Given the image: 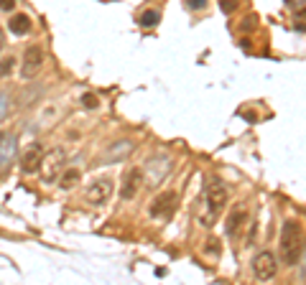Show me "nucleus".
Returning <instances> with one entry per match:
<instances>
[{"mask_svg": "<svg viewBox=\"0 0 306 285\" xmlns=\"http://www.w3.org/2000/svg\"><path fill=\"white\" fill-rule=\"evenodd\" d=\"M281 257L288 267L298 265L303 257V227L298 219H286L281 227Z\"/></svg>", "mask_w": 306, "mask_h": 285, "instance_id": "f257e3e1", "label": "nucleus"}, {"mask_svg": "<svg viewBox=\"0 0 306 285\" xmlns=\"http://www.w3.org/2000/svg\"><path fill=\"white\" fill-rule=\"evenodd\" d=\"M227 201H230V188L219 178H214L207 186V194H204V212L199 214V224L212 227L217 222V217L222 214V209L227 207Z\"/></svg>", "mask_w": 306, "mask_h": 285, "instance_id": "f03ea898", "label": "nucleus"}, {"mask_svg": "<svg viewBox=\"0 0 306 285\" xmlns=\"http://www.w3.org/2000/svg\"><path fill=\"white\" fill-rule=\"evenodd\" d=\"M171 168H174V160H171L169 155H153V158L145 160V166H143L140 171H143V178H145L150 186H159V183L169 176Z\"/></svg>", "mask_w": 306, "mask_h": 285, "instance_id": "7ed1b4c3", "label": "nucleus"}, {"mask_svg": "<svg viewBox=\"0 0 306 285\" xmlns=\"http://www.w3.org/2000/svg\"><path fill=\"white\" fill-rule=\"evenodd\" d=\"M112 191H115L112 178L100 176V178H95V181L90 183V188H87V201L92 204V207H105V204L112 199Z\"/></svg>", "mask_w": 306, "mask_h": 285, "instance_id": "20e7f679", "label": "nucleus"}, {"mask_svg": "<svg viewBox=\"0 0 306 285\" xmlns=\"http://www.w3.org/2000/svg\"><path fill=\"white\" fill-rule=\"evenodd\" d=\"M276 272H278V260L271 250H263L253 257V275L258 280H271L276 277Z\"/></svg>", "mask_w": 306, "mask_h": 285, "instance_id": "39448f33", "label": "nucleus"}, {"mask_svg": "<svg viewBox=\"0 0 306 285\" xmlns=\"http://www.w3.org/2000/svg\"><path fill=\"white\" fill-rule=\"evenodd\" d=\"M44 59H46V54H44V49L38 46V44L28 46V49L23 51V66H21V76H23V79L36 76V74H38V69L44 66Z\"/></svg>", "mask_w": 306, "mask_h": 285, "instance_id": "423d86ee", "label": "nucleus"}, {"mask_svg": "<svg viewBox=\"0 0 306 285\" xmlns=\"http://www.w3.org/2000/svg\"><path fill=\"white\" fill-rule=\"evenodd\" d=\"M64 163H66V150H64V148H54L49 155H44L41 168H46V171H44L46 183H51V181L59 178V171L64 168Z\"/></svg>", "mask_w": 306, "mask_h": 285, "instance_id": "0eeeda50", "label": "nucleus"}, {"mask_svg": "<svg viewBox=\"0 0 306 285\" xmlns=\"http://www.w3.org/2000/svg\"><path fill=\"white\" fill-rule=\"evenodd\" d=\"M41 160H44V150H41V145H38V143L28 145V148L23 150V155H21V171H23L26 176L38 173V171H41Z\"/></svg>", "mask_w": 306, "mask_h": 285, "instance_id": "6e6552de", "label": "nucleus"}, {"mask_svg": "<svg viewBox=\"0 0 306 285\" xmlns=\"http://www.w3.org/2000/svg\"><path fill=\"white\" fill-rule=\"evenodd\" d=\"M176 201H179V196H176L174 191L161 194L156 201L150 204V217H153V219H166V217H171L174 209H176Z\"/></svg>", "mask_w": 306, "mask_h": 285, "instance_id": "1a4fd4ad", "label": "nucleus"}, {"mask_svg": "<svg viewBox=\"0 0 306 285\" xmlns=\"http://www.w3.org/2000/svg\"><path fill=\"white\" fill-rule=\"evenodd\" d=\"M130 153H133V140H118L115 145H110V148L102 153L100 163H120V160H125Z\"/></svg>", "mask_w": 306, "mask_h": 285, "instance_id": "9d476101", "label": "nucleus"}, {"mask_svg": "<svg viewBox=\"0 0 306 285\" xmlns=\"http://www.w3.org/2000/svg\"><path fill=\"white\" fill-rule=\"evenodd\" d=\"M140 183H143V171L140 168H130L125 176H123V188H120V196L125 201H130L138 191H140Z\"/></svg>", "mask_w": 306, "mask_h": 285, "instance_id": "9b49d317", "label": "nucleus"}, {"mask_svg": "<svg viewBox=\"0 0 306 285\" xmlns=\"http://www.w3.org/2000/svg\"><path fill=\"white\" fill-rule=\"evenodd\" d=\"M245 222H248V204H238V207L230 212V217H227V234L235 237L245 227Z\"/></svg>", "mask_w": 306, "mask_h": 285, "instance_id": "f8f14e48", "label": "nucleus"}, {"mask_svg": "<svg viewBox=\"0 0 306 285\" xmlns=\"http://www.w3.org/2000/svg\"><path fill=\"white\" fill-rule=\"evenodd\" d=\"M16 155V138L11 133H0V168H6Z\"/></svg>", "mask_w": 306, "mask_h": 285, "instance_id": "ddd939ff", "label": "nucleus"}, {"mask_svg": "<svg viewBox=\"0 0 306 285\" xmlns=\"http://www.w3.org/2000/svg\"><path fill=\"white\" fill-rule=\"evenodd\" d=\"M135 23L140 28H156L161 23V8H145V11H140L138 18H135Z\"/></svg>", "mask_w": 306, "mask_h": 285, "instance_id": "4468645a", "label": "nucleus"}, {"mask_svg": "<svg viewBox=\"0 0 306 285\" xmlns=\"http://www.w3.org/2000/svg\"><path fill=\"white\" fill-rule=\"evenodd\" d=\"M31 18L26 16V13H16L13 18H11V23H8V28H11V33L13 36H28L31 33Z\"/></svg>", "mask_w": 306, "mask_h": 285, "instance_id": "2eb2a0df", "label": "nucleus"}, {"mask_svg": "<svg viewBox=\"0 0 306 285\" xmlns=\"http://www.w3.org/2000/svg\"><path fill=\"white\" fill-rule=\"evenodd\" d=\"M80 168H69V171H64V176H61V188L64 191H69L71 186H76V183H80Z\"/></svg>", "mask_w": 306, "mask_h": 285, "instance_id": "dca6fc26", "label": "nucleus"}, {"mask_svg": "<svg viewBox=\"0 0 306 285\" xmlns=\"http://www.w3.org/2000/svg\"><path fill=\"white\" fill-rule=\"evenodd\" d=\"M219 252H222L219 239H217V237H209L207 244H204V255H209V257H219Z\"/></svg>", "mask_w": 306, "mask_h": 285, "instance_id": "f3484780", "label": "nucleus"}, {"mask_svg": "<svg viewBox=\"0 0 306 285\" xmlns=\"http://www.w3.org/2000/svg\"><path fill=\"white\" fill-rule=\"evenodd\" d=\"M13 69H16V56L3 59V61H0V79H3V76H11Z\"/></svg>", "mask_w": 306, "mask_h": 285, "instance_id": "a211bd4d", "label": "nucleus"}, {"mask_svg": "<svg viewBox=\"0 0 306 285\" xmlns=\"http://www.w3.org/2000/svg\"><path fill=\"white\" fill-rule=\"evenodd\" d=\"M184 6L189 11H194V13H202V11L209 8V0H184Z\"/></svg>", "mask_w": 306, "mask_h": 285, "instance_id": "6ab92c4d", "label": "nucleus"}, {"mask_svg": "<svg viewBox=\"0 0 306 285\" xmlns=\"http://www.w3.org/2000/svg\"><path fill=\"white\" fill-rule=\"evenodd\" d=\"M8 110H11V97L6 94V92H0V122L6 120V115H8Z\"/></svg>", "mask_w": 306, "mask_h": 285, "instance_id": "aec40b11", "label": "nucleus"}, {"mask_svg": "<svg viewBox=\"0 0 306 285\" xmlns=\"http://www.w3.org/2000/svg\"><path fill=\"white\" fill-rule=\"evenodd\" d=\"M217 3H219V8H222V13H235V8L240 6V0H217Z\"/></svg>", "mask_w": 306, "mask_h": 285, "instance_id": "412c9836", "label": "nucleus"}, {"mask_svg": "<svg viewBox=\"0 0 306 285\" xmlns=\"http://www.w3.org/2000/svg\"><path fill=\"white\" fill-rule=\"evenodd\" d=\"M82 102H85V107H92V110H95V107L100 105V102H97V97H95V94H90V92H87V94L82 97Z\"/></svg>", "mask_w": 306, "mask_h": 285, "instance_id": "4be33fe9", "label": "nucleus"}, {"mask_svg": "<svg viewBox=\"0 0 306 285\" xmlns=\"http://www.w3.org/2000/svg\"><path fill=\"white\" fill-rule=\"evenodd\" d=\"M16 8V0H0V11H6V13H11Z\"/></svg>", "mask_w": 306, "mask_h": 285, "instance_id": "5701e85b", "label": "nucleus"}, {"mask_svg": "<svg viewBox=\"0 0 306 285\" xmlns=\"http://www.w3.org/2000/svg\"><path fill=\"white\" fill-rule=\"evenodd\" d=\"M296 31L303 33V11H298V16H296Z\"/></svg>", "mask_w": 306, "mask_h": 285, "instance_id": "b1692460", "label": "nucleus"}, {"mask_svg": "<svg viewBox=\"0 0 306 285\" xmlns=\"http://www.w3.org/2000/svg\"><path fill=\"white\" fill-rule=\"evenodd\" d=\"M3 46H6V33H3V28H0V51H3Z\"/></svg>", "mask_w": 306, "mask_h": 285, "instance_id": "393cba45", "label": "nucleus"}]
</instances>
